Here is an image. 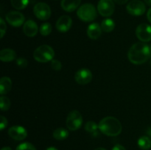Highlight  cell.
Masks as SVG:
<instances>
[{
  "label": "cell",
  "instance_id": "obj_1",
  "mask_svg": "<svg viewBox=\"0 0 151 150\" xmlns=\"http://www.w3.org/2000/svg\"><path fill=\"white\" fill-rule=\"evenodd\" d=\"M151 56L150 49L144 43H136L128 52L129 61L134 65H141L148 60Z\"/></svg>",
  "mask_w": 151,
  "mask_h": 150
},
{
  "label": "cell",
  "instance_id": "obj_2",
  "mask_svg": "<svg viewBox=\"0 0 151 150\" xmlns=\"http://www.w3.org/2000/svg\"><path fill=\"white\" fill-rule=\"evenodd\" d=\"M98 127L102 133L111 137L119 135L122 129L120 121L113 116L103 118L99 123Z\"/></svg>",
  "mask_w": 151,
  "mask_h": 150
},
{
  "label": "cell",
  "instance_id": "obj_3",
  "mask_svg": "<svg viewBox=\"0 0 151 150\" xmlns=\"http://www.w3.org/2000/svg\"><path fill=\"white\" fill-rule=\"evenodd\" d=\"M55 56L54 49L49 45H42L38 46L34 51L33 57L39 63H47L52 60Z\"/></svg>",
  "mask_w": 151,
  "mask_h": 150
},
{
  "label": "cell",
  "instance_id": "obj_4",
  "mask_svg": "<svg viewBox=\"0 0 151 150\" xmlns=\"http://www.w3.org/2000/svg\"><path fill=\"white\" fill-rule=\"evenodd\" d=\"M77 15L81 21L85 22L92 21L97 16L95 7L89 3L81 5L77 11Z\"/></svg>",
  "mask_w": 151,
  "mask_h": 150
},
{
  "label": "cell",
  "instance_id": "obj_5",
  "mask_svg": "<svg viewBox=\"0 0 151 150\" xmlns=\"http://www.w3.org/2000/svg\"><path fill=\"white\" fill-rule=\"evenodd\" d=\"M83 117L81 113L78 110L69 112L66 118V126L69 130L75 131L82 126Z\"/></svg>",
  "mask_w": 151,
  "mask_h": 150
},
{
  "label": "cell",
  "instance_id": "obj_6",
  "mask_svg": "<svg viewBox=\"0 0 151 150\" xmlns=\"http://www.w3.org/2000/svg\"><path fill=\"white\" fill-rule=\"evenodd\" d=\"M33 13L39 20L46 21L51 16V9L44 2H38L34 6Z\"/></svg>",
  "mask_w": 151,
  "mask_h": 150
},
{
  "label": "cell",
  "instance_id": "obj_7",
  "mask_svg": "<svg viewBox=\"0 0 151 150\" xmlns=\"http://www.w3.org/2000/svg\"><path fill=\"white\" fill-rule=\"evenodd\" d=\"M127 11L134 16H139L145 13L146 7L143 1L139 0H133L130 1L126 7Z\"/></svg>",
  "mask_w": 151,
  "mask_h": 150
},
{
  "label": "cell",
  "instance_id": "obj_8",
  "mask_svg": "<svg viewBox=\"0 0 151 150\" xmlns=\"http://www.w3.org/2000/svg\"><path fill=\"white\" fill-rule=\"evenodd\" d=\"M115 5L113 0H100L97 4V10L103 17H109L114 12Z\"/></svg>",
  "mask_w": 151,
  "mask_h": 150
},
{
  "label": "cell",
  "instance_id": "obj_9",
  "mask_svg": "<svg viewBox=\"0 0 151 150\" xmlns=\"http://www.w3.org/2000/svg\"><path fill=\"white\" fill-rule=\"evenodd\" d=\"M136 35L142 42H149L151 41V26L143 23L139 25L136 29Z\"/></svg>",
  "mask_w": 151,
  "mask_h": 150
},
{
  "label": "cell",
  "instance_id": "obj_10",
  "mask_svg": "<svg viewBox=\"0 0 151 150\" xmlns=\"http://www.w3.org/2000/svg\"><path fill=\"white\" fill-rule=\"evenodd\" d=\"M25 18L22 13L19 11H10L6 15V21L11 26L18 27L24 24Z\"/></svg>",
  "mask_w": 151,
  "mask_h": 150
},
{
  "label": "cell",
  "instance_id": "obj_11",
  "mask_svg": "<svg viewBox=\"0 0 151 150\" xmlns=\"http://www.w3.org/2000/svg\"><path fill=\"white\" fill-rule=\"evenodd\" d=\"M75 79L80 85H86L92 79V74L88 69H81L75 73Z\"/></svg>",
  "mask_w": 151,
  "mask_h": 150
},
{
  "label": "cell",
  "instance_id": "obj_12",
  "mask_svg": "<svg viewBox=\"0 0 151 150\" xmlns=\"http://www.w3.org/2000/svg\"><path fill=\"white\" fill-rule=\"evenodd\" d=\"M9 136L16 141H23L27 136L26 129L22 126H13L9 129Z\"/></svg>",
  "mask_w": 151,
  "mask_h": 150
},
{
  "label": "cell",
  "instance_id": "obj_13",
  "mask_svg": "<svg viewBox=\"0 0 151 150\" xmlns=\"http://www.w3.org/2000/svg\"><path fill=\"white\" fill-rule=\"evenodd\" d=\"M72 20L69 16H62L56 22V28L60 32H66L70 29Z\"/></svg>",
  "mask_w": 151,
  "mask_h": 150
},
{
  "label": "cell",
  "instance_id": "obj_14",
  "mask_svg": "<svg viewBox=\"0 0 151 150\" xmlns=\"http://www.w3.org/2000/svg\"><path fill=\"white\" fill-rule=\"evenodd\" d=\"M23 32L28 37L35 36L38 32V25L33 20H27L24 24Z\"/></svg>",
  "mask_w": 151,
  "mask_h": 150
},
{
  "label": "cell",
  "instance_id": "obj_15",
  "mask_svg": "<svg viewBox=\"0 0 151 150\" xmlns=\"http://www.w3.org/2000/svg\"><path fill=\"white\" fill-rule=\"evenodd\" d=\"M102 34L101 26L97 23H92L87 28V35L91 40H97Z\"/></svg>",
  "mask_w": 151,
  "mask_h": 150
},
{
  "label": "cell",
  "instance_id": "obj_16",
  "mask_svg": "<svg viewBox=\"0 0 151 150\" xmlns=\"http://www.w3.org/2000/svg\"><path fill=\"white\" fill-rule=\"evenodd\" d=\"M81 0H62L61 7L66 12H73L81 4Z\"/></svg>",
  "mask_w": 151,
  "mask_h": 150
},
{
  "label": "cell",
  "instance_id": "obj_17",
  "mask_svg": "<svg viewBox=\"0 0 151 150\" xmlns=\"http://www.w3.org/2000/svg\"><path fill=\"white\" fill-rule=\"evenodd\" d=\"M16 59V53L11 49H4L0 51V60L3 62H11Z\"/></svg>",
  "mask_w": 151,
  "mask_h": 150
},
{
  "label": "cell",
  "instance_id": "obj_18",
  "mask_svg": "<svg viewBox=\"0 0 151 150\" xmlns=\"http://www.w3.org/2000/svg\"><path fill=\"white\" fill-rule=\"evenodd\" d=\"M12 88V81L7 76H3L0 79V94L5 95Z\"/></svg>",
  "mask_w": 151,
  "mask_h": 150
},
{
  "label": "cell",
  "instance_id": "obj_19",
  "mask_svg": "<svg viewBox=\"0 0 151 150\" xmlns=\"http://www.w3.org/2000/svg\"><path fill=\"white\" fill-rule=\"evenodd\" d=\"M53 138L58 141H63L66 139L67 137L69 136V132L67 129H64L63 127H59L55 129L52 133Z\"/></svg>",
  "mask_w": 151,
  "mask_h": 150
},
{
  "label": "cell",
  "instance_id": "obj_20",
  "mask_svg": "<svg viewBox=\"0 0 151 150\" xmlns=\"http://www.w3.org/2000/svg\"><path fill=\"white\" fill-rule=\"evenodd\" d=\"M115 27V24L112 19H106L103 20L101 23V28L105 32H111L114 30Z\"/></svg>",
  "mask_w": 151,
  "mask_h": 150
},
{
  "label": "cell",
  "instance_id": "obj_21",
  "mask_svg": "<svg viewBox=\"0 0 151 150\" xmlns=\"http://www.w3.org/2000/svg\"><path fill=\"white\" fill-rule=\"evenodd\" d=\"M138 146L141 149L148 150L151 147V140L147 136H142L138 140Z\"/></svg>",
  "mask_w": 151,
  "mask_h": 150
},
{
  "label": "cell",
  "instance_id": "obj_22",
  "mask_svg": "<svg viewBox=\"0 0 151 150\" xmlns=\"http://www.w3.org/2000/svg\"><path fill=\"white\" fill-rule=\"evenodd\" d=\"M29 0H11V4L16 10H23L27 6Z\"/></svg>",
  "mask_w": 151,
  "mask_h": 150
},
{
  "label": "cell",
  "instance_id": "obj_23",
  "mask_svg": "<svg viewBox=\"0 0 151 150\" xmlns=\"http://www.w3.org/2000/svg\"><path fill=\"white\" fill-rule=\"evenodd\" d=\"M0 107H1V111L4 112L9 110L10 107V100L8 97L1 96L0 97Z\"/></svg>",
  "mask_w": 151,
  "mask_h": 150
},
{
  "label": "cell",
  "instance_id": "obj_24",
  "mask_svg": "<svg viewBox=\"0 0 151 150\" xmlns=\"http://www.w3.org/2000/svg\"><path fill=\"white\" fill-rule=\"evenodd\" d=\"M97 129H99L98 126H97V124H96L95 122L92 121H89L87 122L85 125L86 131L87 132H89V133H97Z\"/></svg>",
  "mask_w": 151,
  "mask_h": 150
},
{
  "label": "cell",
  "instance_id": "obj_25",
  "mask_svg": "<svg viewBox=\"0 0 151 150\" xmlns=\"http://www.w3.org/2000/svg\"><path fill=\"white\" fill-rule=\"evenodd\" d=\"M39 32L44 36H47L52 32V26L50 23H44L39 28Z\"/></svg>",
  "mask_w": 151,
  "mask_h": 150
},
{
  "label": "cell",
  "instance_id": "obj_26",
  "mask_svg": "<svg viewBox=\"0 0 151 150\" xmlns=\"http://www.w3.org/2000/svg\"><path fill=\"white\" fill-rule=\"evenodd\" d=\"M16 150H36L35 147L32 144L28 142H24L21 144L16 147Z\"/></svg>",
  "mask_w": 151,
  "mask_h": 150
},
{
  "label": "cell",
  "instance_id": "obj_27",
  "mask_svg": "<svg viewBox=\"0 0 151 150\" xmlns=\"http://www.w3.org/2000/svg\"><path fill=\"white\" fill-rule=\"evenodd\" d=\"M51 67L55 71H60L62 69V64L59 60H52L51 61Z\"/></svg>",
  "mask_w": 151,
  "mask_h": 150
},
{
  "label": "cell",
  "instance_id": "obj_28",
  "mask_svg": "<svg viewBox=\"0 0 151 150\" xmlns=\"http://www.w3.org/2000/svg\"><path fill=\"white\" fill-rule=\"evenodd\" d=\"M28 64L27 60L24 57H19L16 59V65L20 68H26Z\"/></svg>",
  "mask_w": 151,
  "mask_h": 150
},
{
  "label": "cell",
  "instance_id": "obj_29",
  "mask_svg": "<svg viewBox=\"0 0 151 150\" xmlns=\"http://www.w3.org/2000/svg\"><path fill=\"white\" fill-rule=\"evenodd\" d=\"M6 29H7V26H6V23L4 22V21L3 20V19H0V30H1V35H0V38H2L3 36L4 35L6 32Z\"/></svg>",
  "mask_w": 151,
  "mask_h": 150
},
{
  "label": "cell",
  "instance_id": "obj_30",
  "mask_svg": "<svg viewBox=\"0 0 151 150\" xmlns=\"http://www.w3.org/2000/svg\"><path fill=\"white\" fill-rule=\"evenodd\" d=\"M7 126V120L4 116H0V129L3 130Z\"/></svg>",
  "mask_w": 151,
  "mask_h": 150
},
{
  "label": "cell",
  "instance_id": "obj_31",
  "mask_svg": "<svg viewBox=\"0 0 151 150\" xmlns=\"http://www.w3.org/2000/svg\"><path fill=\"white\" fill-rule=\"evenodd\" d=\"M112 150H126V149H125V147L122 146L120 145V144H116V145H115L113 147Z\"/></svg>",
  "mask_w": 151,
  "mask_h": 150
},
{
  "label": "cell",
  "instance_id": "obj_32",
  "mask_svg": "<svg viewBox=\"0 0 151 150\" xmlns=\"http://www.w3.org/2000/svg\"><path fill=\"white\" fill-rule=\"evenodd\" d=\"M113 1H114V2H116V4L122 5V4H125V3H127V1H128V0H113Z\"/></svg>",
  "mask_w": 151,
  "mask_h": 150
},
{
  "label": "cell",
  "instance_id": "obj_33",
  "mask_svg": "<svg viewBox=\"0 0 151 150\" xmlns=\"http://www.w3.org/2000/svg\"><path fill=\"white\" fill-rule=\"evenodd\" d=\"M147 19H148L149 21L151 23V7L150 9L148 10V11H147Z\"/></svg>",
  "mask_w": 151,
  "mask_h": 150
},
{
  "label": "cell",
  "instance_id": "obj_34",
  "mask_svg": "<svg viewBox=\"0 0 151 150\" xmlns=\"http://www.w3.org/2000/svg\"><path fill=\"white\" fill-rule=\"evenodd\" d=\"M145 4L148 6H151V0H144Z\"/></svg>",
  "mask_w": 151,
  "mask_h": 150
},
{
  "label": "cell",
  "instance_id": "obj_35",
  "mask_svg": "<svg viewBox=\"0 0 151 150\" xmlns=\"http://www.w3.org/2000/svg\"><path fill=\"white\" fill-rule=\"evenodd\" d=\"M1 150H12V149L9 146H4Z\"/></svg>",
  "mask_w": 151,
  "mask_h": 150
},
{
  "label": "cell",
  "instance_id": "obj_36",
  "mask_svg": "<svg viewBox=\"0 0 151 150\" xmlns=\"http://www.w3.org/2000/svg\"><path fill=\"white\" fill-rule=\"evenodd\" d=\"M147 135H148L151 138V127L148 128V129L147 130Z\"/></svg>",
  "mask_w": 151,
  "mask_h": 150
},
{
  "label": "cell",
  "instance_id": "obj_37",
  "mask_svg": "<svg viewBox=\"0 0 151 150\" xmlns=\"http://www.w3.org/2000/svg\"><path fill=\"white\" fill-rule=\"evenodd\" d=\"M47 150H58V149L56 148H55V147H49Z\"/></svg>",
  "mask_w": 151,
  "mask_h": 150
},
{
  "label": "cell",
  "instance_id": "obj_38",
  "mask_svg": "<svg viewBox=\"0 0 151 150\" xmlns=\"http://www.w3.org/2000/svg\"><path fill=\"white\" fill-rule=\"evenodd\" d=\"M94 150H107V149H105V148H102V147H100V148L95 149Z\"/></svg>",
  "mask_w": 151,
  "mask_h": 150
},
{
  "label": "cell",
  "instance_id": "obj_39",
  "mask_svg": "<svg viewBox=\"0 0 151 150\" xmlns=\"http://www.w3.org/2000/svg\"><path fill=\"white\" fill-rule=\"evenodd\" d=\"M150 51H151V46H150Z\"/></svg>",
  "mask_w": 151,
  "mask_h": 150
},
{
  "label": "cell",
  "instance_id": "obj_40",
  "mask_svg": "<svg viewBox=\"0 0 151 150\" xmlns=\"http://www.w3.org/2000/svg\"><path fill=\"white\" fill-rule=\"evenodd\" d=\"M150 63H151V60H150Z\"/></svg>",
  "mask_w": 151,
  "mask_h": 150
}]
</instances>
